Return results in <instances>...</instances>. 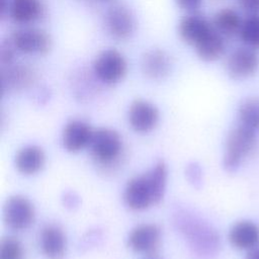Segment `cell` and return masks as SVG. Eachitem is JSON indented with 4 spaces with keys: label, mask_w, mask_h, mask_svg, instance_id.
<instances>
[{
    "label": "cell",
    "mask_w": 259,
    "mask_h": 259,
    "mask_svg": "<svg viewBox=\"0 0 259 259\" xmlns=\"http://www.w3.org/2000/svg\"><path fill=\"white\" fill-rule=\"evenodd\" d=\"M10 40L16 51L26 55H46L52 48V38L42 29L21 28L15 30Z\"/></svg>",
    "instance_id": "8992f818"
},
{
    "label": "cell",
    "mask_w": 259,
    "mask_h": 259,
    "mask_svg": "<svg viewBox=\"0 0 259 259\" xmlns=\"http://www.w3.org/2000/svg\"><path fill=\"white\" fill-rule=\"evenodd\" d=\"M42 253L49 259H62L67 250V238L64 231L57 225H46L39 234Z\"/></svg>",
    "instance_id": "9a60e30c"
},
{
    "label": "cell",
    "mask_w": 259,
    "mask_h": 259,
    "mask_svg": "<svg viewBox=\"0 0 259 259\" xmlns=\"http://www.w3.org/2000/svg\"><path fill=\"white\" fill-rule=\"evenodd\" d=\"M239 36L246 47L259 49V15H248L243 19Z\"/></svg>",
    "instance_id": "7402d4cb"
},
{
    "label": "cell",
    "mask_w": 259,
    "mask_h": 259,
    "mask_svg": "<svg viewBox=\"0 0 259 259\" xmlns=\"http://www.w3.org/2000/svg\"><path fill=\"white\" fill-rule=\"evenodd\" d=\"M46 163L44 150L35 145H28L21 148L14 159L17 171L23 175H33L39 172Z\"/></svg>",
    "instance_id": "e0dca14e"
},
{
    "label": "cell",
    "mask_w": 259,
    "mask_h": 259,
    "mask_svg": "<svg viewBox=\"0 0 259 259\" xmlns=\"http://www.w3.org/2000/svg\"><path fill=\"white\" fill-rule=\"evenodd\" d=\"M244 259H259V245L248 250Z\"/></svg>",
    "instance_id": "4316f807"
},
{
    "label": "cell",
    "mask_w": 259,
    "mask_h": 259,
    "mask_svg": "<svg viewBox=\"0 0 259 259\" xmlns=\"http://www.w3.org/2000/svg\"><path fill=\"white\" fill-rule=\"evenodd\" d=\"M238 2L248 15H259V0H238Z\"/></svg>",
    "instance_id": "d4e9b609"
},
{
    "label": "cell",
    "mask_w": 259,
    "mask_h": 259,
    "mask_svg": "<svg viewBox=\"0 0 259 259\" xmlns=\"http://www.w3.org/2000/svg\"><path fill=\"white\" fill-rule=\"evenodd\" d=\"M123 200L132 210H144L158 204L148 173L131 178L123 191Z\"/></svg>",
    "instance_id": "277c9868"
},
{
    "label": "cell",
    "mask_w": 259,
    "mask_h": 259,
    "mask_svg": "<svg viewBox=\"0 0 259 259\" xmlns=\"http://www.w3.org/2000/svg\"><path fill=\"white\" fill-rule=\"evenodd\" d=\"M170 55L158 48L150 49L144 53L141 60V69L144 75L151 80H162L169 75L172 69Z\"/></svg>",
    "instance_id": "7c38bea8"
},
{
    "label": "cell",
    "mask_w": 259,
    "mask_h": 259,
    "mask_svg": "<svg viewBox=\"0 0 259 259\" xmlns=\"http://www.w3.org/2000/svg\"><path fill=\"white\" fill-rule=\"evenodd\" d=\"M180 9L189 13H194L201 5L202 0H175Z\"/></svg>",
    "instance_id": "484cf974"
},
{
    "label": "cell",
    "mask_w": 259,
    "mask_h": 259,
    "mask_svg": "<svg viewBox=\"0 0 259 259\" xmlns=\"http://www.w3.org/2000/svg\"><path fill=\"white\" fill-rule=\"evenodd\" d=\"M35 212L31 201L23 195L10 196L3 208L5 225L14 231L28 229L34 221Z\"/></svg>",
    "instance_id": "5b68a950"
},
{
    "label": "cell",
    "mask_w": 259,
    "mask_h": 259,
    "mask_svg": "<svg viewBox=\"0 0 259 259\" xmlns=\"http://www.w3.org/2000/svg\"><path fill=\"white\" fill-rule=\"evenodd\" d=\"M42 10L39 0H12L7 14L16 23L28 24L40 18Z\"/></svg>",
    "instance_id": "ac0fdd59"
},
{
    "label": "cell",
    "mask_w": 259,
    "mask_h": 259,
    "mask_svg": "<svg viewBox=\"0 0 259 259\" xmlns=\"http://www.w3.org/2000/svg\"><path fill=\"white\" fill-rule=\"evenodd\" d=\"M88 148L97 163L109 165L120 156L122 141L119 134L114 130L100 127L94 130Z\"/></svg>",
    "instance_id": "3957f363"
},
{
    "label": "cell",
    "mask_w": 259,
    "mask_h": 259,
    "mask_svg": "<svg viewBox=\"0 0 259 259\" xmlns=\"http://www.w3.org/2000/svg\"><path fill=\"white\" fill-rule=\"evenodd\" d=\"M228 240L235 249L248 251L259 245V227L249 220L236 222L229 231Z\"/></svg>",
    "instance_id": "5bb4252c"
},
{
    "label": "cell",
    "mask_w": 259,
    "mask_h": 259,
    "mask_svg": "<svg viewBox=\"0 0 259 259\" xmlns=\"http://www.w3.org/2000/svg\"><path fill=\"white\" fill-rule=\"evenodd\" d=\"M35 80L34 71L25 65H8L2 69L1 85L2 90L15 91L29 87Z\"/></svg>",
    "instance_id": "2e32d148"
},
{
    "label": "cell",
    "mask_w": 259,
    "mask_h": 259,
    "mask_svg": "<svg viewBox=\"0 0 259 259\" xmlns=\"http://www.w3.org/2000/svg\"><path fill=\"white\" fill-rule=\"evenodd\" d=\"M238 124L255 133L259 132V99L248 97L244 99L238 108Z\"/></svg>",
    "instance_id": "44dd1931"
},
{
    "label": "cell",
    "mask_w": 259,
    "mask_h": 259,
    "mask_svg": "<svg viewBox=\"0 0 259 259\" xmlns=\"http://www.w3.org/2000/svg\"><path fill=\"white\" fill-rule=\"evenodd\" d=\"M242 22L240 14L235 9L223 8L214 14L211 24L222 36L229 38L239 35Z\"/></svg>",
    "instance_id": "d6986e66"
},
{
    "label": "cell",
    "mask_w": 259,
    "mask_h": 259,
    "mask_svg": "<svg viewBox=\"0 0 259 259\" xmlns=\"http://www.w3.org/2000/svg\"><path fill=\"white\" fill-rule=\"evenodd\" d=\"M258 140L256 133L237 124L226 138L223 166L226 171L236 172L242 163L257 149Z\"/></svg>",
    "instance_id": "6da1fadb"
},
{
    "label": "cell",
    "mask_w": 259,
    "mask_h": 259,
    "mask_svg": "<svg viewBox=\"0 0 259 259\" xmlns=\"http://www.w3.org/2000/svg\"><path fill=\"white\" fill-rule=\"evenodd\" d=\"M94 130L84 120L72 119L66 123L62 133L63 147L71 153H78L89 147Z\"/></svg>",
    "instance_id": "8fae6325"
},
{
    "label": "cell",
    "mask_w": 259,
    "mask_h": 259,
    "mask_svg": "<svg viewBox=\"0 0 259 259\" xmlns=\"http://www.w3.org/2000/svg\"><path fill=\"white\" fill-rule=\"evenodd\" d=\"M195 52L199 59L205 62L219 60L226 51L225 37L222 36L214 28L195 47Z\"/></svg>",
    "instance_id": "ffe728a7"
},
{
    "label": "cell",
    "mask_w": 259,
    "mask_h": 259,
    "mask_svg": "<svg viewBox=\"0 0 259 259\" xmlns=\"http://www.w3.org/2000/svg\"><path fill=\"white\" fill-rule=\"evenodd\" d=\"M22 247L20 243L12 237H6L0 243V259H20Z\"/></svg>",
    "instance_id": "603a6c76"
},
{
    "label": "cell",
    "mask_w": 259,
    "mask_h": 259,
    "mask_svg": "<svg viewBox=\"0 0 259 259\" xmlns=\"http://www.w3.org/2000/svg\"><path fill=\"white\" fill-rule=\"evenodd\" d=\"M93 72L96 78L106 85L120 82L127 72V62L124 56L115 49L100 52L93 62Z\"/></svg>",
    "instance_id": "7a4b0ae2"
},
{
    "label": "cell",
    "mask_w": 259,
    "mask_h": 259,
    "mask_svg": "<svg viewBox=\"0 0 259 259\" xmlns=\"http://www.w3.org/2000/svg\"><path fill=\"white\" fill-rule=\"evenodd\" d=\"M213 30L211 22L204 16L190 13L184 16L178 24V33L183 41L195 47L209 32Z\"/></svg>",
    "instance_id": "4fadbf2b"
},
{
    "label": "cell",
    "mask_w": 259,
    "mask_h": 259,
    "mask_svg": "<svg viewBox=\"0 0 259 259\" xmlns=\"http://www.w3.org/2000/svg\"><path fill=\"white\" fill-rule=\"evenodd\" d=\"M10 3L8 0H1V15L3 16L5 13H8Z\"/></svg>",
    "instance_id": "83f0119b"
},
{
    "label": "cell",
    "mask_w": 259,
    "mask_h": 259,
    "mask_svg": "<svg viewBox=\"0 0 259 259\" xmlns=\"http://www.w3.org/2000/svg\"><path fill=\"white\" fill-rule=\"evenodd\" d=\"M160 118L156 105L144 99L133 101L128 107L127 119L131 127L137 133H149L153 131Z\"/></svg>",
    "instance_id": "30bf717a"
},
{
    "label": "cell",
    "mask_w": 259,
    "mask_h": 259,
    "mask_svg": "<svg viewBox=\"0 0 259 259\" xmlns=\"http://www.w3.org/2000/svg\"><path fill=\"white\" fill-rule=\"evenodd\" d=\"M15 50L16 49L10 39L8 41H3L1 44L0 60H1V63L3 66H8V65L12 64V62L14 60Z\"/></svg>",
    "instance_id": "cb8c5ba5"
},
{
    "label": "cell",
    "mask_w": 259,
    "mask_h": 259,
    "mask_svg": "<svg viewBox=\"0 0 259 259\" xmlns=\"http://www.w3.org/2000/svg\"><path fill=\"white\" fill-rule=\"evenodd\" d=\"M105 27L113 38L117 40L128 39L136 30L134 13L123 4H114L105 13Z\"/></svg>",
    "instance_id": "52a82bcc"
},
{
    "label": "cell",
    "mask_w": 259,
    "mask_h": 259,
    "mask_svg": "<svg viewBox=\"0 0 259 259\" xmlns=\"http://www.w3.org/2000/svg\"><path fill=\"white\" fill-rule=\"evenodd\" d=\"M160 244L161 229L155 224L138 225L127 237V245L133 251L148 256L156 254Z\"/></svg>",
    "instance_id": "9c48e42d"
},
{
    "label": "cell",
    "mask_w": 259,
    "mask_h": 259,
    "mask_svg": "<svg viewBox=\"0 0 259 259\" xmlns=\"http://www.w3.org/2000/svg\"><path fill=\"white\" fill-rule=\"evenodd\" d=\"M259 68V56L256 50L249 47L235 49L226 61V70L229 76L242 80L254 75Z\"/></svg>",
    "instance_id": "ba28073f"
}]
</instances>
